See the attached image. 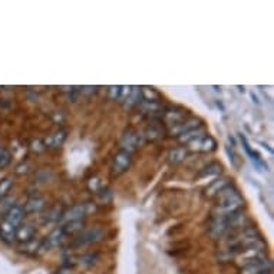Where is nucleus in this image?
Segmentation results:
<instances>
[{"label": "nucleus", "mask_w": 274, "mask_h": 274, "mask_svg": "<svg viewBox=\"0 0 274 274\" xmlns=\"http://www.w3.org/2000/svg\"><path fill=\"white\" fill-rule=\"evenodd\" d=\"M88 187H89V189L92 191H95V192H98L102 187H103V183L101 181V178L99 177H93L89 180V183H88Z\"/></svg>", "instance_id": "27"}, {"label": "nucleus", "mask_w": 274, "mask_h": 274, "mask_svg": "<svg viewBox=\"0 0 274 274\" xmlns=\"http://www.w3.org/2000/svg\"><path fill=\"white\" fill-rule=\"evenodd\" d=\"M91 211H95V208H92L89 203H86V204H78V206L70 207L68 211H65L63 215H62V218L65 220V223L79 221V220H82L86 214H89Z\"/></svg>", "instance_id": "1"}, {"label": "nucleus", "mask_w": 274, "mask_h": 274, "mask_svg": "<svg viewBox=\"0 0 274 274\" xmlns=\"http://www.w3.org/2000/svg\"><path fill=\"white\" fill-rule=\"evenodd\" d=\"M132 158H131V153L125 151V150H120L114 156V171L115 172H125L129 167H131Z\"/></svg>", "instance_id": "4"}, {"label": "nucleus", "mask_w": 274, "mask_h": 274, "mask_svg": "<svg viewBox=\"0 0 274 274\" xmlns=\"http://www.w3.org/2000/svg\"><path fill=\"white\" fill-rule=\"evenodd\" d=\"M185 115H187V111L180 109V108H171L162 114V120L168 125H175L178 122L184 121Z\"/></svg>", "instance_id": "8"}, {"label": "nucleus", "mask_w": 274, "mask_h": 274, "mask_svg": "<svg viewBox=\"0 0 274 274\" xmlns=\"http://www.w3.org/2000/svg\"><path fill=\"white\" fill-rule=\"evenodd\" d=\"M227 185H230V180H228V178H215L213 183L206 188L204 195L208 197V198H214V197H215L221 189H224Z\"/></svg>", "instance_id": "10"}, {"label": "nucleus", "mask_w": 274, "mask_h": 274, "mask_svg": "<svg viewBox=\"0 0 274 274\" xmlns=\"http://www.w3.org/2000/svg\"><path fill=\"white\" fill-rule=\"evenodd\" d=\"M141 142H142L141 134H138V132H135V131H128V132L122 137V150L131 153V151H134Z\"/></svg>", "instance_id": "6"}, {"label": "nucleus", "mask_w": 274, "mask_h": 274, "mask_svg": "<svg viewBox=\"0 0 274 274\" xmlns=\"http://www.w3.org/2000/svg\"><path fill=\"white\" fill-rule=\"evenodd\" d=\"M13 203H15V198H12V197L3 198V200L0 201V213H7V211L13 207Z\"/></svg>", "instance_id": "26"}, {"label": "nucleus", "mask_w": 274, "mask_h": 274, "mask_svg": "<svg viewBox=\"0 0 274 274\" xmlns=\"http://www.w3.org/2000/svg\"><path fill=\"white\" fill-rule=\"evenodd\" d=\"M62 228H63L65 234L81 233V231H84V221H82V220H79V221H69V223H66Z\"/></svg>", "instance_id": "18"}, {"label": "nucleus", "mask_w": 274, "mask_h": 274, "mask_svg": "<svg viewBox=\"0 0 274 274\" xmlns=\"http://www.w3.org/2000/svg\"><path fill=\"white\" fill-rule=\"evenodd\" d=\"M13 185V180L10 177H4L0 180V197H4Z\"/></svg>", "instance_id": "22"}, {"label": "nucleus", "mask_w": 274, "mask_h": 274, "mask_svg": "<svg viewBox=\"0 0 274 274\" xmlns=\"http://www.w3.org/2000/svg\"><path fill=\"white\" fill-rule=\"evenodd\" d=\"M10 159H12V156H10V153L6 150V148H3V147H0V170H3V168H6L9 164H10Z\"/></svg>", "instance_id": "24"}, {"label": "nucleus", "mask_w": 274, "mask_h": 274, "mask_svg": "<svg viewBox=\"0 0 274 274\" xmlns=\"http://www.w3.org/2000/svg\"><path fill=\"white\" fill-rule=\"evenodd\" d=\"M200 122L201 121H200L198 118L184 120V121L178 122V123H175V125H172L170 134H171V135H177V137H180V135H183V134L188 132V131H191V129L198 128V126H200Z\"/></svg>", "instance_id": "5"}, {"label": "nucleus", "mask_w": 274, "mask_h": 274, "mask_svg": "<svg viewBox=\"0 0 274 274\" xmlns=\"http://www.w3.org/2000/svg\"><path fill=\"white\" fill-rule=\"evenodd\" d=\"M25 214H26V211H25V208L22 206H13L7 213L4 214L3 220H6L7 223L19 227L22 224L23 218H25Z\"/></svg>", "instance_id": "7"}, {"label": "nucleus", "mask_w": 274, "mask_h": 274, "mask_svg": "<svg viewBox=\"0 0 274 274\" xmlns=\"http://www.w3.org/2000/svg\"><path fill=\"white\" fill-rule=\"evenodd\" d=\"M120 91H121V86H111L109 88V98L111 99H118Z\"/></svg>", "instance_id": "29"}, {"label": "nucleus", "mask_w": 274, "mask_h": 274, "mask_svg": "<svg viewBox=\"0 0 274 274\" xmlns=\"http://www.w3.org/2000/svg\"><path fill=\"white\" fill-rule=\"evenodd\" d=\"M62 215H63V211H62L61 207H53V208H51L46 215L43 217V221L45 223H55V221H59L62 218Z\"/></svg>", "instance_id": "20"}, {"label": "nucleus", "mask_w": 274, "mask_h": 274, "mask_svg": "<svg viewBox=\"0 0 274 274\" xmlns=\"http://www.w3.org/2000/svg\"><path fill=\"white\" fill-rule=\"evenodd\" d=\"M65 236H66V234H65V231H63L62 227L55 228V230L49 234V237L46 239V245H48V247H56V245H59V244L63 241Z\"/></svg>", "instance_id": "16"}, {"label": "nucleus", "mask_w": 274, "mask_h": 274, "mask_svg": "<svg viewBox=\"0 0 274 274\" xmlns=\"http://www.w3.org/2000/svg\"><path fill=\"white\" fill-rule=\"evenodd\" d=\"M141 88H138V86H134V88H131V92H129V95H128V98H126V101L123 102L128 108H132V106H135V105H138L139 103V101H141Z\"/></svg>", "instance_id": "17"}, {"label": "nucleus", "mask_w": 274, "mask_h": 274, "mask_svg": "<svg viewBox=\"0 0 274 274\" xmlns=\"http://www.w3.org/2000/svg\"><path fill=\"white\" fill-rule=\"evenodd\" d=\"M34 234V228L31 224H20L16 230V236L15 239H17L20 243H29L33 239Z\"/></svg>", "instance_id": "11"}, {"label": "nucleus", "mask_w": 274, "mask_h": 274, "mask_svg": "<svg viewBox=\"0 0 274 274\" xmlns=\"http://www.w3.org/2000/svg\"><path fill=\"white\" fill-rule=\"evenodd\" d=\"M185 156H187V150H185V148L172 150V151L170 153V155H168L171 164H178V162H181V161L185 159Z\"/></svg>", "instance_id": "21"}, {"label": "nucleus", "mask_w": 274, "mask_h": 274, "mask_svg": "<svg viewBox=\"0 0 274 274\" xmlns=\"http://www.w3.org/2000/svg\"><path fill=\"white\" fill-rule=\"evenodd\" d=\"M241 141H243V145H244V150H245V153L248 154L250 156H251V159H253V162H256L257 165H261V159H260V156H258V154L254 153L251 148H250V145H248V142H247V139L244 138L243 135H241Z\"/></svg>", "instance_id": "23"}, {"label": "nucleus", "mask_w": 274, "mask_h": 274, "mask_svg": "<svg viewBox=\"0 0 274 274\" xmlns=\"http://www.w3.org/2000/svg\"><path fill=\"white\" fill-rule=\"evenodd\" d=\"M65 139H66V131H58V132L52 134L49 138H46L45 144H46V147L58 148V147H61L62 144L65 142Z\"/></svg>", "instance_id": "15"}, {"label": "nucleus", "mask_w": 274, "mask_h": 274, "mask_svg": "<svg viewBox=\"0 0 274 274\" xmlns=\"http://www.w3.org/2000/svg\"><path fill=\"white\" fill-rule=\"evenodd\" d=\"M98 198H99V201L101 203H103V204H106V203H109L111 200H112V191L109 189V188H101L99 191H98Z\"/></svg>", "instance_id": "25"}, {"label": "nucleus", "mask_w": 274, "mask_h": 274, "mask_svg": "<svg viewBox=\"0 0 274 274\" xmlns=\"http://www.w3.org/2000/svg\"><path fill=\"white\" fill-rule=\"evenodd\" d=\"M145 138H148V139H151V141H156V139H159L161 137H162V129H161V126L159 125H156V123H153V125H150L148 128H147V131H145V135H144Z\"/></svg>", "instance_id": "19"}, {"label": "nucleus", "mask_w": 274, "mask_h": 274, "mask_svg": "<svg viewBox=\"0 0 274 274\" xmlns=\"http://www.w3.org/2000/svg\"><path fill=\"white\" fill-rule=\"evenodd\" d=\"M223 171V167L221 164L218 162H211L208 164L206 168H203L200 172H198V178L200 180H211V178H217Z\"/></svg>", "instance_id": "9"}, {"label": "nucleus", "mask_w": 274, "mask_h": 274, "mask_svg": "<svg viewBox=\"0 0 274 274\" xmlns=\"http://www.w3.org/2000/svg\"><path fill=\"white\" fill-rule=\"evenodd\" d=\"M189 150L191 151H200V153H213L217 148V142L213 137L210 135H204V137H200L194 141H191L188 144Z\"/></svg>", "instance_id": "2"}, {"label": "nucleus", "mask_w": 274, "mask_h": 274, "mask_svg": "<svg viewBox=\"0 0 274 274\" xmlns=\"http://www.w3.org/2000/svg\"><path fill=\"white\" fill-rule=\"evenodd\" d=\"M16 230H17L16 225L7 223L6 220H1V223H0V237L4 241H12L16 236Z\"/></svg>", "instance_id": "12"}, {"label": "nucleus", "mask_w": 274, "mask_h": 274, "mask_svg": "<svg viewBox=\"0 0 274 274\" xmlns=\"http://www.w3.org/2000/svg\"><path fill=\"white\" fill-rule=\"evenodd\" d=\"M204 135H206L204 128L198 126V128H195V129H191V131L185 132L183 135H180L178 139H180V142H183V144H189L191 141H194V139H197V138H200V137H204Z\"/></svg>", "instance_id": "14"}, {"label": "nucleus", "mask_w": 274, "mask_h": 274, "mask_svg": "<svg viewBox=\"0 0 274 274\" xmlns=\"http://www.w3.org/2000/svg\"><path fill=\"white\" fill-rule=\"evenodd\" d=\"M45 206H46L45 198H42V197H32V198L28 200V203L25 204L23 208H25V211H29V213H37V211L43 210Z\"/></svg>", "instance_id": "13"}, {"label": "nucleus", "mask_w": 274, "mask_h": 274, "mask_svg": "<svg viewBox=\"0 0 274 274\" xmlns=\"http://www.w3.org/2000/svg\"><path fill=\"white\" fill-rule=\"evenodd\" d=\"M129 92H131V86H121V91H120L118 99H120L121 102H125L126 98H128V95H129Z\"/></svg>", "instance_id": "28"}, {"label": "nucleus", "mask_w": 274, "mask_h": 274, "mask_svg": "<svg viewBox=\"0 0 274 274\" xmlns=\"http://www.w3.org/2000/svg\"><path fill=\"white\" fill-rule=\"evenodd\" d=\"M103 237H105V233H103L102 228H99V227H92V228L81 231V236L75 240V244H76V245H81V244L98 243V241H101Z\"/></svg>", "instance_id": "3"}]
</instances>
